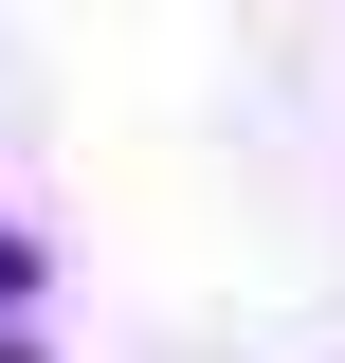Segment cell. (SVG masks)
Segmentation results:
<instances>
[{"mask_svg":"<svg viewBox=\"0 0 345 363\" xmlns=\"http://www.w3.org/2000/svg\"><path fill=\"white\" fill-rule=\"evenodd\" d=\"M0 291H37V255H18V236H0Z\"/></svg>","mask_w":345,"mask_h":363,"instance_id":"1","label":"cell"}]
</instances>
